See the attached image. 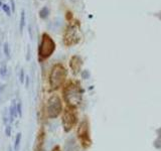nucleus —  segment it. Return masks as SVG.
<instances>
[{
	"label": "nucleus",
	"mask_w": 161,
	"mask_h": 151,
	"mask_svg": "<svg viewBox=\"0 0 161 151\" xmlns=\"http://www.w3.org/2000/svg\"><path fill=\"white\" fill-rule=\"evenodd\" d=\"M19 81L21 83L24 82V72H23V70H20V74H19Z\"/></svg>",
	"instance_id": "dca6fc26"
},
{
	"label": "nucleus",
	"mask_w": 161,
	"mask_h": 151,
	"mask_svg": "<svg viewBox=\"0 0 161 151\" xmlns=\"http://www.w3.org/2000/svg\"><path fill=\"white\" fill-rule=\"evenodd\" d=\"M80 35H79V29L77 25H69L67 28L64 35V44L68 47L77 44L80 42Z\"/></svg>",
	"instance_id": "0eeeda50"
},
{
	"label": "nucleus",
	"mask_w": 161,
	"mask_h": 151,
	"mask_svg": "<svg viewBox=\"0 0 161 151\" xmlns=\"http://www.w3.org/2000/svg\"><path fill=\"white\" fill-rule=\"evenodd\" d=\"M24 25H25V12L22 11L21 12V16H20V24H19L20 32H22V30L24 28Z\"/></svg>",
	"instance_id": "f8f14e48"
},
{
	"label": "nucleus",
	"mask_w": 161,
	"mask_h": 151,
	"mask_svg": "<svg viewBox=\"0 0 161 151\" xmlns=\"http://www.w3.org/2000/svg\"><path fill=\"white\" fill-rule=\"evenodd\" d=\"M6 65L5 64H2V67H1V70H0V75H1V77L4 78L5 76H6V73H7V70H6Z\"/></svg>",
	"instance_id": "2eb2a0df"
},
{
	"label": "nucleus",
	"mask_w": 161,
	"mask_h": 151,
	"mask_svg": "<svg viewBox=\"0 0 161 151\" xmlns=\"http://www.w3.org/2000/svg\"><path fill=\"white\" fill-rule=\"evenodd\" d=\"M10 3H11V11H15V2L14 0H10Z\"/></svg>",
	"instance_id": "f3484780"
},
{
	"label": "nucleus",
	"mask_w": 161,
	"mask_h": 151,
	"mask_svg": "<svg viewBox=\"0 0 161 151\" xmlns=\"http://www.w3.org/2000/svg\"><path fill=\"white\" fill-rule=\"evenodd\" d=\"M55 50V42L54 40L49 36L47 33H43L38 48V55L40 59H47L52 55Z\"/></svg>",
	"instance_id": "7ed1b4c3"
},
{
	"label": "nucleus",
	"mask_w": 161,
	"mask_h": 151,
	"mask_svg": "<svg viewBox=\"0 0 161 151\" xmlns=\"http://www.w3.org/2000/svg\"><path fill=\"white\" fill-rule=\"evenodd\" d=\"M39 151H45L44 149H42V150H39Z\"/></svg>",
	"instance_id": "aec40b11"
},
{
	"label": "nucleus",
	"mask_w": 161,
	"mask_h": 151,
	"mask_svg": "<svg viewBox=\"0 0 161 151\" xmlns=\"http://www.w3.org/2000/svg\"><path fill=\"white\" fill-rule=\"evenodd\" d=\"M63 112V102L58 95H52L47 103V114L50 119H55Z\"/></svg>",
	"instance_id": "20e7f679"
},
{
	"label": "nucleus",
	"mask_w": 161,
	"mask_h": 151,
	"mask_svg": "<svg viewBox=\"0 0 161 151\" xmlns=\"http://www.w3.org/2000/svg\"><path fill=\"white\" fill-rule=\"evenodd\" d=\"M20 141H21V133H18V134L16 135V138H15L14 151H18V150H19V145H20Z\"/></svg>",
	"instance_id": "9b49d317"
},
{
	"label": "nucleus",
	"mask_w": 161,
	"mask_h": 151,
	"mask_svg": "<svg viewBox=\"0 0 161 151\" xmlns=\"http://www.w3.org/2000/svg\"><path fill=\"white\" fill-rule=\"evenodd\" d=\"M64 151H79L77 141L74 137H69L64 144Z\"/></svg>",
	"instance_id": "1a4fd4ad"
},
{
	"label": "nucleus",
	"mask_w": 161,
	"mask_h": 151,
	"mask_svg": "<svg viewBox=\"0 0 161 151\" xmlns=\"http://www.w3.org/2000/svg\"><path fill=\"white\" fill-rule=\"evenodd\" d=\"M53 151H62V150H60V148L58 147V146H55V147L53 149Z\"/></svg>",
	"instance_id": "6ab92c4d"
},
{
	"label": "nucleus",
	"mask_w": 161,
	"mask_h": 151,
	"mask_svg": "<svg viewBox=\"0 0 161 151\" xmlns=\"http://www.w3.org/2000/svg\"><path fill=\"white\" fill-rule=\"evenodd\" d=\"M82 65H83V60L80 57H78V55H73V57L70 58L69 68H70V70H73V73L75 75H77L78 73H80V69H82Z\"/></svg>",
	"instance_id": "6e6552de"
},
{
	"label": "nucleus",
	"mask_w": 161,
	"mask_h": 151,
	"mask_svg": "<svg viewBox=\"0 0 161 151\" xmlns=\"http://www.w3.org/2000/svg\"><path fill=\"white\" fill-rule=\"evenodd\" d=\"M3 52H4V54L9 59L10 58V48H9V45L7 42H5L3 45Z\"/></svg>",
	"instance_id": "ddd939ff"
},
{
	"label": "nucleus",
	"mask_w": 161,
	"mask_h": 151,
	"mask_svg": "<svg viewBox=\"0 0 161 151\" xmlns=\"http://www.w3.org/2000/svg\"><path fill=\"white\" fill-rule=\"evenodd\" d=\"M2 9H3V11L8 15V16H10V15H11V8L9 7V5H7V4H2Z\"/></svg>",
	"instance_id": "4468645a"
},
{
	"label": "nucleus",
	"mask_w": 161,
	"mask_h": 151,
	"mask_svg": "<svg viewBox=\"0 0 161 151\" xmlns=\"http://www.w3.org/2000/svg\"><path fill=\"white\" fill-rule=\"evenodd\" d=\"M77 134L80 144L83 145V147L84 148L90 147L91 143H92V140H91V136H90V125L88 120L86 118L80 123Z\"/></svg>",
	"instance_id": "39448f33"
},
{
	"label": "nucleus",
	"mask_w": 161,
	"mask_h": 151,
	"mask_svg": "<svg viewBox=\"0 0 161 151\" xmlns=\"http://www.w3.org/2000/svg\"><path fill=\"white\" fill-rule=\"evenodd\" d=\"M67 70L60 64H54L49 74V86L53 90H58L64 85L67 79Z\"/></svg>",
	"instance_id": "f03ea898"
},
{
	"label": "nucleus",
	"mask_w": 161,
	"mask_h": 151,
	"mask_svg": "<svg viewBox=\"0 0 161 151\" xmlns=\"http://www.w3.org/2000/svg\"><path fill=\"white\" fill-rule=\"evenodd\" d=\"M63 97H64V101L67 103L68 107L75 109L82 102L83 93L80 88L79 87V85L70 82L65 85V87L64 88Z\"/></svg>",
	"instance_id": "f257e3e1"
},
{
	"label": "nucleus",
	"mask_w": 161,
	"mask_h": 151,
	"mask_svg": "<svg viewBox=\"0 0 161 151\" xmlns=\"http://www.w3.org/2000/svg\"><path fill=\"white\" fill-rule=\"evenodd\" d=\"M6 134H7V136L10 135V127H9V126H7V127H6Z\"/></svg>",
	"instance_id": "a211bd4d"
},
{
	"label": "nucleus",
	"mask_w": 161,
	"mask_h": 151,
	"mask_svg": "<svg viewBox=\"0 0 161 151\" xmlns=\"http://www.w3.org/2000/svg\"><path fill=\"white\" fill-rule=\"evenodd\" d=\"M77 122H78V118H77V114H75V109L68 107L64 111L63 118H62L64 130L65 132H69V131L75 126Z\"/></svg>",
	"instance_id": "423d86ee"
},
{
	"label": "nucleus",
	"mask_w": 161,
	"mask_h": 151,
	"mask_svg": "<svg viewBox=\"0 0 161 151\" xmlns=\"http://www.w3.org/2000/svg\"><path fill=\"white\" fill-rule=\"evenodd\" d=\"M48 15H49V9H48V7L44 6V7H42V9H40L39 17L42 18V19H47L48 17Z\"/></svg>",
	"instance_id": "9d476101"
}]
</instances>
